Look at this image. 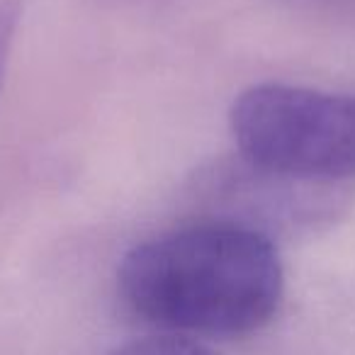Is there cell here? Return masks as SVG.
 <instances>
[{"instance_id":"obj_1","label":"cell","mask_w":355,"mask_h":355,"mask_svg":"<svg viewBox=\"0 0 355 355\" xmlns=\"http://www.w3.org/2000/svg\"><path fill=\"white\" fill-rule=\"evenodd\" d=\"M117 290L132 314L166 334L239 338L277 314L285 270L266 234L198 217L129 248Z\"/></svg>"},{"instance_id":"obj_2","label":"cell","mask_w":355,"mask_h":355,"mask_svg":"<svg viewBox=\"0 0 355 355\" xmlns=\"http://www.w3.org/2000/svg\"><path fill=\"white\" fill-rule=\"evenodd\" d=\"M229 127L251 166L306 183L355 178V95L292 83H256L236 95Z\"/></svg>"},{"instance_id":"obj_3","label":"cell","mask_w":355,"mask_h":355,"mask_svg":"<svg viewBox=\"0 0 355 355\" xmlns=\"http://www.w3.org/2000/svg\"><path fill=\"white\" fill-rule=\"evenodd\" d=\"M340 193V185L306 183L268 173L241 156L212 163L195 185L198 217L229 219L266 234L272 241L331 224L345 207Z\"/></svg>"},{"instance_id":"obj_4","label":"cell","mask_w":355,"mask_h":355,"mask_svg":"<svg viewBox=\"0 0 355 355\" xmlns=\"http://www.w3.org/2000/svg\"><path fill=\"white\" fill-rule=\"evenodd\" d=\"M110 355H214L207 345L175 334L144 336L117 345Z\"/></svg>"},{"instance_id":"obj_5","label":"cell","mask_w":355,"mask_h":355,"mask_svg":"<svg viewBox=\"0 0 355 355\" xmlns=\"http://www.w3.org/2000/svg\"><path fill=\"white\" fill-rule=\"evenodd\" d=\"M22 20V0H0V80Z\"/></svg>"}]
</instances>
